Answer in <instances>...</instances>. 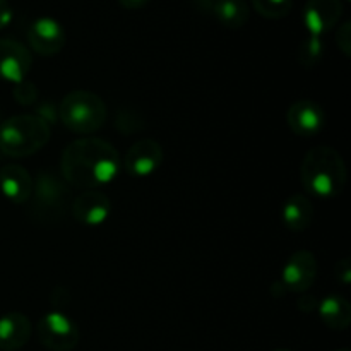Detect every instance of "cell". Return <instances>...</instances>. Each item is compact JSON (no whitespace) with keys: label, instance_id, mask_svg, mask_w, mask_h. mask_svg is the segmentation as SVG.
Returning a JSON list of instances; mask_svg holds the SVG:
<instances>
[{"label":"cell","instance_id":"44dd1931","mask_svg":"<svg viewBox=\"0 0 351 351\" xmlns=\"http://www.w3.org/2000/svg\"><path fill=\"white\" fill-rule=\"evenodd\" d=\"M336 43H338L339 50L350 57L351 53V23L350 21H345L341 26L338 27V33H336Z\"/></svg>","mask_w":351,"mask_h":351},{"label":"cell","instance_id":"9c48e42d","mask_svg":"<svg viewBox=\"0 0 351 351\" xmlns=\"http://www.w3.org/2000/svg\"><path fill=\"white\" fill-rule=\"evenodd\" d=\"M161 163H163V147L149 137L134 143L125 154L127 173L136 178L149 177L161 167Z\"/></svg>","mask_w":351,"mask_h":351},{"label":"cell","instance_id":"ac0fdd59","mask_svg":"<svg viewBox=\"0 0 351 351\" xmlns=\"http://www.w3.org/2000/svg\"><path fill=\"white\" fill-rule=\"evenodd\" d=\"M209 5L216 19L230 29H239L249 21L250 9L245 0H213Z\"/></svg>","mask_w":351,"mask_h":351},{"label":"cell","instance_id":"5b68a950","mask_svg":"<svg viewBox=\"0 0 351 351\" xmlns=\"http://www.w3.org/2000/svg\"><path fill=\"white\" fill-rule=\"evenodd\" d=\"M29 199L31 209L36 218L55 221L65 215V209L71 204V191L64 178L47 171L33 180V192Z\"/></svg>","mask_w":351,"mask_h":351},{"label":"cell","instance_id":"83f0119b","mask_svg":"<svg viewBox=\"0 0 351 351\" xmlns=\"http://www.w3.org/2000/svg\"><path fill=\"white\" fill-rule=\"evenodd\" d=\"M202 2H208V3H211V2H213V0H202Z\"/></svg>","mask_w":351,"mask_h":351},{"label":"cell","instance_id":"4fadbf2b","mask_svg":"<svg viewBox=\"0 0 351 351\" xmlns=\"http://www.w3.org/2000/svg\"><path fill=\"white\" fill-rule=\"evenodd\" d=\"M72 216L79 223L88 226L101 225L108 219L110 211H112V202L105 192H99L98 189L93 191H84L77 195L71 204Z\"/></svg>","mask_w":351,"mask_h":351},{"label":"cell","instance_id":"d4e9b609","mask_svg":"<svg viewBox=\"0 0 351 351\" xmlns=\"http://www.w3.org/2000/svg\"><path fill=\"white\" fill-rule=\"evenodd\" d=\"M151 0H119V3L125 9H143Z\"/></svg>","mask_w":351,"mask_h":351},{"label":"cell","instance_id":"cb8c5ba5","mask_svg":"<svg viewBox=\"0 0 351 351\" xmlns=\"http://www.w3.org/2000/svg\"><path fill=\"white\" fill-rule=\"evenodd\" d=\"M12 17L14 12L12 7L9 5V2H7V0H0V29L9 26V24L12 23Z\"/></svg>","mask_w":351,"mask_h":351},{"label":"cell","instance_id":"484cf974","mask_svg":"<svg viewBox=\"0 0 351 351\" xmlns=\"http://www.w3.org/2000/svg\"><path fill=\"white\" fill-rule=\"evenodd\" d=\"M274 351H291V350H287V348H280V350H274Z\"/></svg>","mask_w":351,"mask_h":351},{"label":"cell","instance_id":"9a60e30c","mask_svg":"<svg viewBox=\"0 0 351 351\" xmlns=\"http://www.w3.org/2000/svg\"><path fill=\"white\" fill-rule=\"evenodd\" d=\"M33 332L31 321L19 312H9L0 317V350L16 351L27 345Z\"/></svg>","mask_w":351,"mask_h":351},{"label":"cell","instance_id":"603a6c76","mask_svg":"<svg viewBox=\"0 0 351 351\" xmlns=\"http://www.w3.org/2000/svg\"><path fill=\"white\" fill-rule=\"evenodd\" d=\"M336 276L339 278L343 285H348L351 280V266H350V259H341L336 266Z\"/></svg>","mask_w":351,"mask_h":351},{"label":"cell","instance_id":"ffe728a7","mask_svg":"<svg viewBox=\"0 0 351 351\" xmlns=\"http://www.w3.org/2000/svg\"><path fill=\"white\" fill-rule=\"evenodd\" d=\"M322 53H324V43L319 36H311L308 34L304 41H302L300 48H298V62L304 67L311 69L321 60Z\"/></svg>","mask_w":351,"mask_h":351},{"label":"cell","instance_id":"52a82bcc","mask_svg":"<svg viewBox=\"0 0 351 351\" xmlns=\"http://www.w3.org/2000/svg\"><path fill=\"white\" fill-rule=\"evenodd\" d=\"M317 259L311 250H298L295 252L281 271V285L287 291L304 293L317 278Z\"/></svg>","mask_w":351,"mask_h":351},{"label":"cell","instance_id":"6da1fadb","mask_svg":"<svg viewBox=\"0 0 351 351\" xmlns=\"http://www.w3.org/2000/svg\"><path fill=\"white\" fill-rule=\"evenodd\" d=\"M120 168L115 147L99 137H81L62 154V178L71 187L93 191L110 184Z\"/></svg>","mask_w":351,"mask_h":351},{"label":"cell","instance_id":"ba28073f","mask_svg":"<svg viewBox=\"0 0 351 351\" xmlns=\"http://www.w3.org/2000/svg\"><path fill=\"white\" fill-rule=\"evenodd\" d=\"M33 57L23 43L9 38H0V79L19 84L31 71Z\"/></svg>","mask_w":351,"mask_h":351},{"label":"cell","instance_id":"3957f363","mask_svg":"<svg viewBox=\"0 0 351 351\" xmlns=\"http://www.w3.org/2000/svg\"><path fill=\"white\" fill-rule=\"evenodd\" d=\"M50 139L47 120L38 115H16L0 123V153L26 158L40 151Z\"/></svg>","mask_w":351,"mask_h":351},{"label":"cell","instance_id":"7c38bea8","mask_svg":"<svg viewBox=\"0 0 351 351\" xmlns=\"http://www.w3.org/2000/svg\"><path fill=\"white\" fill-rule=\"evenodd\" d=\"M343 16L341 0H308L304 9V24L311 36L326 34Z\"/></svg>","mask_w":351,"mask_h":351},{"label":"cell","instance_id":"8fae6325","mask_svg":"<svg viewBox=\"0 0 351 351\" xmlns=\"http://www.w3.org/2000/svg\"><path fill=\"white\" fill-rule=\"evenodd\" d=\"M287 122L291 132L300 137H314L324 129L326 112L319 103L311 99L295 101L287 112Z\"/></svg>","mask_w":351,"mask_h":351},{"label":"cell","instance_id":"7a4b0ae2","mask_svg":"<svg viewBox=\"0 0 351 351\" xmlns=\"http://www.w3.org/2000/svg\"><path fill=\"white\" fill-rule=\"evenodd\" d=\"M345 160L329 146H317L305 154L300 165V180L317 197H336L346 185Z\"/></svg>","mask_w":351,"mask_h":351},{"label":"cell","instance_id":"8992f818","mask_svg":"<svg viewBox=\"0 0 351 351\" xmlns=\"http://www.w3.org/2000/svg\"><path fill=\"white\" fill-rule=\"evenodd\" d=\"M38 339L51 351H71L79 343V328L67 314L48 312L38 322Z\"/></svg>","mask_w":351,"mask_h":351},{"label":"cell","instance_id":"30bf717a","mask_svg":"<svg viewBox=\"0 0 351 351\" xmlns=\"http://www.w3.org/2000/svg\"><path fill=\"white\" fill-rule=\"evenodd\" d=\"M27 41L36 53L50 57L65 47V29L53 17H38L27 29Z\"/></svg>","mask_w":351,"mask_h":351},{"label":"cell","instance_id":"277c9868","mask_svg":"<svg viewBox=\"0 0 351 351\" xmlns=\"http://www.w3.org/2000/svg\"><path fill=\"white\" fill-rule=\"evenodd\" d=\"M60 119L67 129L77 134H93L106 120V105L96 93L72 91L62 99Z\"/></svg>","mask_w":351,"mask_h":351},{"label":"cell","instance_id":"2e32d148","mask_svg":"<svg viewBox=\"0 0 351 351\" xmlns=\"http://www.w3.org/2000/svg\"><path fill=\"white\" fill-rule=\"evenodd\" d=\"M321 321L335 331H345L351 322V305L341 295H329L317 305Z\"/></svg>","mask_w":351,"mask_h":351},{"label":"cell","instance_id":"e0dca14e","mask_svg":"<svg viewBox=\"0 0 351 351\" xmlns=\"http://www.w3.org/2000/svg\"><path fill=\"white\" fill-rule=\"evenodd\" d=\"M281 216H283V221L288 230L304 232L314 218V206L305 195L295 194L283 204Z\"/></svg>","mask_w":351,"mask_h":351},{"label":"cell","instance_id":"4316f807","mask_svg":"<svg viewBox=\"0 0 351 351\" xmlns=\"http://www.w3.org/2000/svg\"><path fill=\"white\" fill-rule=\"evenodd\" d=\"M335 351H350L348 348H339V350H335Z\"/></svg>","mask_w":351,"mask_h":351},{"label":"cell","instance_id":"7402d4cb","mask_svg":"<svg viewBox=\"0 0 351 351\" xmlns=\"http://www.w3.org/2000/svg\"><path fill=\"white\" fill-rule=\"evenodd\" d=\"M33 88L34 86L31 84V82H26V79H24L23 82H19V84H16L14 96H16L17 101L23 103V105H29L31 101H34V99H36V95H29V89Z\"/></svg>","mask_w":351,"mask_h":351},{"label":"cell","instance_id":"5bb4252c","mask_svg":"<svg viewBox=\"0 0 351 351\" xmlns=\"http://www.w3.org/2000/svg\"><path fill=\"white\" fill-rule=\"evenodd\" d=\"M0 191L14 204H24L29 201L33 192V178L29 171L21 165H3L0 168Z\"/></svg>","mask_w":351,"mask_h":351},{"label":"cell","instance_id":"d6986e66","mask_svg":"<svg viewBox=\"0 0 351 351\" xmlns=\"http://www.w3.org/2000/svg\"><path fill=\"white\" fill-rule=\"evenodd\" d=\"M252 5L266 19H283L293 9V0H252Z\"/></svg>","mask_w":351,"mask_h":351}]
</instances>
